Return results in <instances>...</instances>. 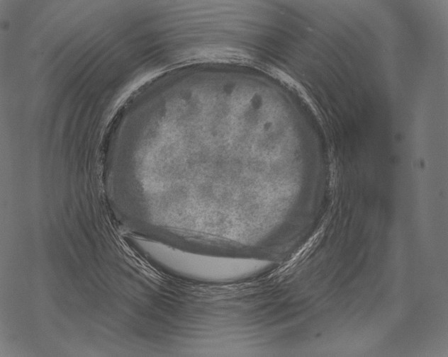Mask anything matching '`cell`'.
<instances>
[{
  "label": "cell",
  "instance_id": "1",
  "mask_svg": "<svg viewBox=\"0 0 448 357\" xmlns=\"http://www.w3.org/2000/svg\"><path fill=\"white\" fill-rule=\"evenodd\" d=\"M139 246L168 267L203 280H226L242 278L262 271L267 265L260 260L196 254L144 239L140 240Z\"/></svg>",
  "mask_w": 448,
  "mask_h": 357
}]
</instances>
